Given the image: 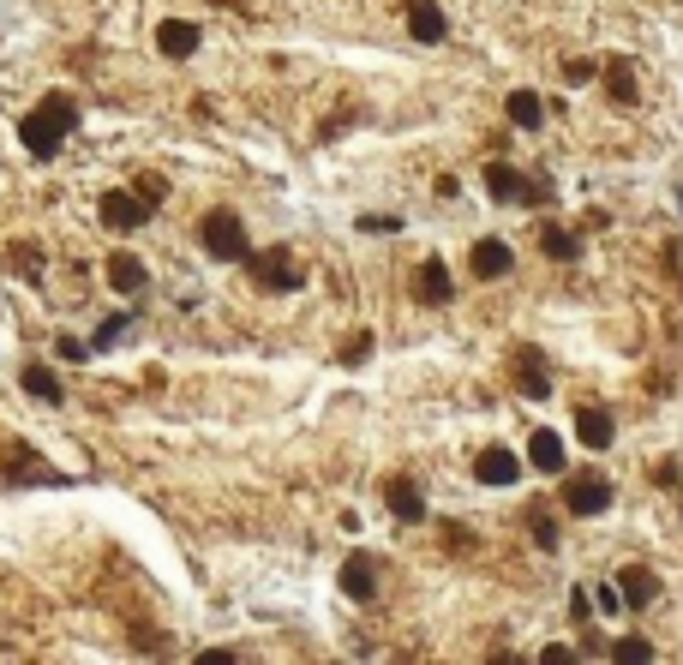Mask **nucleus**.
I'll return each mask as SVG.
<instances>
[{"mask_svg":"<svg viewBox=\"0 0 683 665\" xmlns=\"http://www.w3.org/2000/svg\"><path fill=\"white\" fill-rule=\"evenodd\" d=\"M72 126H78V102H72L66 90H54V96H42V102L18 120V138H24V150H30V156H42V162H48Z\"/></svg>","mask_w":683,"mask_h":665,"instance_id":"obj_1","label":"nucleus"},{"mask_svg":"<svg viewBox=\"0 0 683 665\" xmlns=\"http://www.w3.org/2000/svg\"><path fill=\"white\" fill-rule=\"evenodd\" d=\"M198 240H204L210 258H228V264L252 252V246H246V222H240L234 210H210V216L198 222Z\"/></svg>","mask_w":683,"mask_h":665,"instance_id":"obj_2","label":"nucleus"},{"mask_svg":"<svg viewBox=\"0 0 683 665\" xmlns=\"http://www.w3.org/2000/svg\"><path fill=\"white\" fill-rule=\"evenodd\" d=\"M246 264H252V282L270 288V294H294V288L306 282V270H300L294 252H282V246H270V252H246Z\"/></svg>","mask_w":683,"mask_h":665,"instance_id":"obj_3","label":"nucleus"},{"mask_svg":"<svg viewBox=\"0 0 683 665\" xmlns=\"http://www.w3.org/2000/svg\"><path fill=\"white\" fill-rule=\"evenodd\" d=\"M612 504V480H600V474H570L564 480V510L570 516H600Z\"/></svg>","mask_w":683,"mask_h":665,"instance_id":"obj_4","label":"nucleus"},{"mask_svg":"<svg viewBox=\"0 0 683 665\" xmlns=\"http://www.w3.org/2000/svg\"><path fill=\"white\" fill-rule=\"evenodd\" d=\"M486 192L492 198H510V204H534L546 186H534V180H522L510 162H486Z\"/></svg>","mask_w":683,"mask_h":665,"instance_id":"obj_5","label":"nucleus"},{"mask_svg":"<svg viewBox=\"0 0 683 665\" xmlns=\"http://www.w3.org/2000/svg\"><path fill=\"white\" fill-rule=\"evenodd\" d=\"M450 294H456L450 264H444V258H426V264L414 270V300H420V306H450Z\"/></svg>","mask_w":683,"mask_h":665,"instance_id":"obj_6","label":"nucleus"},{"mask_svg":"<svg viewBox=\"0 0 683 665\" xmlns=\"http://www.w3.org/2000/svg\"><path fill=\"white\" fill-rule=\"evenodd\" d=\"M516 384L528 402H546L552 396V372H546V354L540 348H516Z\"/></svg>","mask_w":683,"mask_h":665,"instance_id":"obj_7","label":"nucleus"},{"mask_svg":"<svg viewBox=\"0 0 683 665\" xmlns=\"http://www.w3.org/2000/svg\"><path fill=\"white\" fill-rule=\"evenodd\" d=\"M408 30H414V42H426V48H438L444 36H450V18L432 6V0H408Z\"/></svg>","mask_w":683,"mask_h":665,"instance_id":"obj_8","label":"nucleus"},{"mask_svg":"<svg viewBox=\"0 0 683 665\" xmlns=\"http://www.w3.org/2000/svg\"><path fill=\"white\" fill-rule=\"evenodd\" d=\"M156 48H162L168 60L198 54V24H192V18H162V24H156Z\"/></svg>","mask_w":683,"mask_h":665,"instance_id":"obj_9","label":"nucleus"},{"mask_svg":"<svg viewBox=\"0 0 683 665\" xmlns=\"http://www.w3.org/2000/svg\"><path fill=\"white\" fill-rule=\"evenodd\" d=\"M96 210H102V222H108L114 234H126V228H138V222L150 216V210L138 204V192H102V204H96Z\"/></svg>","mask_w":683,"mask_h":665,"instance_id":"obj_10","label":"nucleus"},{"mask_svg":"<svg viewBox=\"0 0 683 665\" xmlns=\"http://www.w3.org/2000/svg\"><path fill=\"white\" fill-rule=\"evenodd\" d=\"M516 474H522L516 450H480V456H474V480H480V486H510Z\"/></svg>","mask_w":683,"mask_h":665,"instance_id":"obj_11","label":"nucleus"},{"mask_svg":"<svg viewBox=\"0 0 683 665\" xmlns=\"http://www.w3.org/2000/svg\"><path fill=\"white\" fill-rule=\"evenodd\" d=\"M342 594H348V600H360V606H366V600H378V570H372V558H366V552H354V558L342 564Z\"/></svg>","mask_w":683,"mask_h":665,"instance_id":"obj_12","label":"nucleus"},{"mask_svg":"<svg viewBox=\"0 0 683 665\" xmlns=\"http://www.w3.org/2000/svg\"><path fill=\"white\" fill-rule=\"evenodd\" d=\"M528 462H534L540 474H564V468H570V450H564L558 432H534V438H528Z\"/></svg>","mask_w":683,"mask_h":665,"instance_id":"obj_13","label":"nucleus"},{"mask_svg":"<svg viewBox=\"0 0 683 665\" xmlns=\"http://www.w3.org/2000/svg\"><path fill=\"white\" fill-rule=\"evenodd\" d=\"M576 438H582L588 450H606V444L618 438V420H612L606 408H582V414H576Z\"/></svg>","mask_w":683,"mask_h":665,"instance_id":"obj_14","label":"nucleus"},{"mask_svg":"<svg viewBox=\"0 0 683 665\" xmlns=\"http://www.w3.org/2000/svg\"><path fill=\"white\" fill-rule=\"evenodd\" d=\"M510 264H516V252H510L504 240H480V246H474V276H480V282L510 276Z\"/></svg>","mask_w":683,"mask_h":665,"instance_id":"obj_15","label":"nucleus"},{"mask_svg":"<svg viewBox=\"0 0 683 665\" xmlns=\"http://www.w3.org/2000/svg\"><path fill=\"white\" fill-rule=\"evenodd\" d=\"M618 594H624V606H648V600H660V576L642 570V564H630V570L618 576Z\"/></svg>","mask_w":683,"mask_h":665,"instance_id":"obj_16","label":"nucleus"},{"mask_svg":"<svg viewBox=\"0 0 683 665\" xmlns=\"http://www.w3.org/2000/svg\"><path fill=\"white\" fill-rule=\"evenodd\" d=\"M384 504H390L402 522H420V516H426V498H420L414 480H390V486H384Z\"/></svg>","mask_w":683,"mask_h":665,"instance_id":"obj_17","label":"nucleus"},{"mask_svg":"<svg viewBox=\"0 0 683 665\" xmlns=\"http://www.w3.org/2000/svg\"><path fill=\"white\" fill-rule=\"evenodd\" d=\"M108 288H114V294H138V288H144V264H138L132 252H114V258H108Z\"/></svg>","mask_w":683,"mask_h":665,"instance_id":"obj_18","label":"nucleus"},{"mask_svg":"<svg viewBox=\"0 0 683 665\" xmlns=\"http://www.w3.org/2000/svg\"><path fill=\"white\" fill-rule=\"evenodd\" d=\"M540 252H546V258H558V264H570V258H582V240H576L570 228L546 222V228H540Z\"/></svg>","mask_w":683,"mask_h":665,"instance_id":"obj_19","label":"nucleus"},{"mask_svg":"<svg viewBox=\"0 0 683 665\" xmlns=\"http://www.w3.org/2000/svg\"><path fill=\"white\" fill-rule=\"evenodd\" d=\"M504 108H510V120H516L522 132H534V126L546 120V102H540L534 90H510V102H504Z\"/></svg>","mask_w":683,"mask_h":665,"instance_id":"obj_20","label":"nucleus"},{"mask_svg":"<svg viewBox=\"0 0 683 665\" xmlns=\"http://www.w3.org/2000/svg\"><path fill=\"white\" fill-rule=\"evenodd\" d=\"M18 384H24V390H30L36 402H60V378H54V372H48L42 360H30V366L18 372Z\"/></svg>","mask_w":683,"mask_h":665,"instance_id":"obj_21","label":"nucleus"},{"mask_svg":"<svg viewBox=\"0 0 683 665\" xmlns=\"http://www.w3.org/2000/svg\"><path fill=\"white\" fill-rule=\"evenodd\" d=\"M606 90H612L618 102H636V72H630V60H612V66H606Z\"/></svg>","mask_w":683,"mask_h":665,"instance_id":"obj_22","label":"nucleus"},{"mask_svg":"<svg viewBox=\"0 0 683 665\" xmlns=\"http://www.w3.org/2000/svg\"><path fill=\"white\" fill-rule=\"evenodd\" d=\"M612 660H618V665H648V660H654V648L636 642V636H624V642H612Z\"/></svg>","mask_w":683,"mask_h":665,"instance_id":"obj_23","label":"nucleus"},{"mask_svg":"<svg viewBox=\"0 0 683 665\" xmlns=\"http://www.w3.org/2000/svg\"><path fill=\"white\" fill-rule=\"evenodd\" d=\"M126 324H132V318H126V312H120V318H108V324H102V330H96V336H90V354H102V348H114V342H120V336H126Z\"/></svg>","mask_w":683,"mask_h":665,"instance_id":"obj_24","label":"nucleus"},{"mask_svg":"<svg viewBox=\"0 0 683 665\" xmlns=\"http://www.w3.org/2000/svg\"><path fill=\"white\" fill-rule=\"evenodd\" d=\"M528 534H534V540H540V546H546V552H552V546H558V522H552V516H546V510H528Z\"/></svg>","mask_w":683,"mask_h":665,"instance_id":"obj_25","label":"nucleus"},{"mask_svg":"<svg viewBox=\"0 0 683 665\" xmlns=\"http://www.w3.org/2000/svg\"><path fill=\"white\" fill-rule=\"evenodd\" d=\"M132 192H138V204L150 210V204H162V198H168V180H162V174H144V180H138Z\"/></svg>","mask_w":683,"mask_h":665,"instance_id":"obj_26","label":"nucleus"},{"mask_svg":"<svg viewBox=\"0 0 683 665\" xmlns=\"http://www.w3.org/2000/svg\"><path fill=\"white\" fill-rule=\"evenodd\" d=\"M366 354H372V336H366V330H360V336H354V342H348V348H342V366H360V360H366Z\"/></svg>","mask_w":683,"mask_h":665,"instance_id":"obj_27","label":"nucleus"},{"mask_svg":"<svg viewBox=\"0 0 683 665\" xmlns=\"http://www.w3.org/2000/svg\"><path fill=\"white\" fill-rule=\"evenodd\" d=\"M594 72H600V66H594V60H570V66H564V78H570V84H588V78H594Z\"/></svg>","mask_w":683,"mask_h":665,"instance_id":"obj_28","label":"nucleus"},{"mask_svg":"<svg viewBox=\"0 0 683 665\" xmlns=\"http://www.w3.org/2000/svg\"><path fill=\"white\" fill-rule=\"evenodd\" d=\"M54 348H60V360H90V348H84V342H72V336H60Z\"/></svg>","mask_w":683,"mask_h":665,"instance_id":"obj_29","label":"nucleus"},{"mask_svg":"<svg viewBox=\"0 0 683 665\" xmlns=\"http://www.w3.org/2000/svg\"><path fill=\"white\" fill-rule=\"evenodd\" d=\"M444 546H450V552H468V546H474V534H468V528H444Z\"/></svg>","mask_w":683,"mask_h":665,"instance_id":"obj_30","label":"nucleus"},{"mask_svg":"<svg viewBox=\"0 0 683 665\" xmlns=\"http://www.w3.org/2000/svg\"><path fill=\"white\" fill-rule=\"evenodd\" d=\"M360 228H366V234H390V228H402V222H396V216H366Z\"/></svg>","mask_w":683,"mask_h":665,"instance_id":"obj_31","label":"nucleus"},{"mask_svg":"<svg viewBox=\"0 0 683 665\" xmlns=\"http://www.w3.org/2000/svg\"><path fill=\"white\" fill-rule=\"evenodd\" d=\"M678 204H683V192H678Z\"/></svg>","mask_w":683,"mask_h":665,"instance_id":"obj_32","label":"nucleus"}]
</instances>
